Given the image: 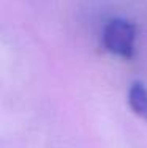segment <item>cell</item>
<instances>
[{"instance_id":"6da1fadb","label":"cell","mask_w":147,"mask_h":148,"mask_svg":"<svg viewBox=\"0 0 147 148\" xmlns=\"http://www.w3.org/2000/svg\"><path fill=\"white\" fill-rule=\"evenodd\" d=\"M101 41L109 54L130 60L135 55L136 25L124 17H112L104 24Z\"/></svg>"},{"instance_id":"7a4b0ae2","label":"cell","mask_w":147,"mask_h":148,"mask_svg":"<svg viewBox=\"0 0 147 148\" xmlns=\"http://www.w3.org/2000/svg\"><path fill=\"white\" fill-rule=\"evenodd\" d=\"M128 106L131 112L147 123V87L141 80H135L128 88Z\"/></svg>"}]
</instances>
